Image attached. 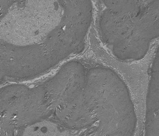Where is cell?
I'll list each match as a JSON object with an SVG mask.
<instances>
[{"instance_id": "6da1fadb", "label": "cell", "mask_w": 159, "mask_h": 136, "mask_svg": "<svg viewBox=\"0 0 159 136\" xmlns=\"http://www.w3.org/2000/svg\"><path fill=\"white\" fill-rule=\"evenodd\" d=\"M57 129L53 124L49 122L40 123L31 126L27 129L26 135H57Z\"/></svg>"}, {"instance_id": "7a4b0ae2", "label": "cell", "mask_w": 159, "mask_h": 136, "mask_svg": "<svg viewBox=\"0 0 159 136\" xmlns=\"http://www.w3.org/2000/svg\"><path fill=\"white\" fill-rule=\"evenodd\" d=\"M8 44L0 39V80L6 74L8 60Z\"/></svg>"}]
</instances>
